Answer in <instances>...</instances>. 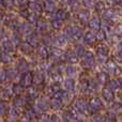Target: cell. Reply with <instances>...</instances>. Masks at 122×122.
Segmentation results:
<instances>
[{
	"label": "cell",
	"instance_id": "6",
	"mask_svg": "<svg viewBox=\"0 0 122 122\" xmlns=\"http://www.w3.org/2000/svg\"><path fill=\"white\" fill-rule=\"evenodd\" d=\"M32 84V74L31 73H26L21 77V86L28 87Z\"/></svg>",
	"mask_w": 122,
	"mask_h": 122
},
{
	"label": "cell",
	"instance_id": "39",
	"mask_svg": "<svg viewBox=\"0 0 122 122\" xmlns=\"http://www.w3.org/2000/svg\"><path fill=\"white\" fill-rule=\"evenodd\" d=\"M69 3H70V5H71L72 10H74V11L79 8V2H78L77 0H70Z\"/></svg>",
	"mask_w": 122,
	"mask_h": 122
},
{
	"label": "cell",
	"instance_id": "8",
	"mask_svg": "<svg viewBox=\"0 0 122 122\" xmlns=\"http://www.w3.org/2000/svg\"><path fill=\"white\" fill-rule=\"evenodd\" d=\"M84 40H85V42H86L87 44L92 45L93 43L95 42L97 38H95V34L93 33V32L89 31V32H86V33H85V36H84Z\"/></svg>",
	"mask_w": 122,
	"mask_h": 122
},
{
	"label": "cell",
	"instance_id": "25",
	"mask_svg": "<svg viewBox=\"0 0 122 122\" xmlns=\"http://www.w3.org/2000/svg\"><path fill=\"white\" fill-rule=\"evenodd\" d=\"M74 51H75V54H76V56H77V57H82V56H84V54L86 53L82 45H77V46L75 47V49H74Z\"/></svg>",
	"mask_w": 122,
	"mask_h": 122
},
{
	"label": "cell",
	"instance_id": "37",
	"mask_svg": "<svg viewBox=\"0 0 122 122\" xmlns=\"http://www.w3.org/2000/svg\"><path fill=\"white\" fill-rule=\"evenodd\" d=\"M48 102L46 101V100H44V99H42L40 102H39V107L41 108V109H43V110H46V108L48 107Z\"/></svg>",
	"mask_w": 122,
	"mask_h": 122
},
{
	"label": "cell",
	"instance_id": "56",
	"mask_svg": "<svg viewBox=\"0 0 122 122\" xmlns=\"http://www.w3.org/2000/svg\"><path fill=\"white\" fill-rule=\"evenodd\" d=\"M29 94H30V97H36V89H30Z\"/></svg>",
	"mask_w": 122,
	"mask_h": 122
},
{
	"label": "cell",
	"instance_id": "5",
	"mask_svg": "<svg viewBox=\"0 0 122 122\" xmlns=\"http://www.w3.org/2000/svg\"><path fill=\"white\" fill-rule=\"evenodd\" d=\"M29 9L33 12V14L36 15V16H40V15L42 14V8H41V5L39 3H36V2H30Z\"/></svg>",
	"mask_w": 122,
	"mask_h": 122
},
{
	"label": "cell",
	"instance_id": "34",
	"mask_svg": "<svg viewBox=\"0 0 122 122\" xmlns=\"http://www.w3.org/2000/svg\"><path fill=\"white\" fill-rule=\"evenodd\" d=\"M65 72L67 73V75H70V76H72V75H74V74L76 73V69H75V66L74 65H67L66 66V69H65Z\"/></svg>",
	"mask_w": 122,
	"mask_h": 122
},
{
	"label": "cell",
	"instance_id": "10",
	"mask_svg": "<svg viewBox=\"0 0 122 122\" xmlns=\"http://www.w3.org/2000/svg\"><path fill=\"white\" fill-rule=\"evenodd\" d=\"M43 1H44V9L46 12L51 13V12H54V11H55L56 5H55L53 0H43Z\"/></svg>",
	"mask_w": 122,
	"mask_h": 122
},
{
	"label": "cell",
	"instance_id": "35",
	"mask_svg": "<svg viewBox=\"0 0 122 122\" xmlns=\"http://www.w3.org/2000/svg\"><path fill=\"white\" fill-rule=\"evenodd\" d=\"M0 58H1V61L3 63H9V62H11V57L9 56V54L8 53H3V54H1V56H0Z\"/></svg>",
	"mask_w": 122,
	"mask_h": 122
},
{
	"label": "cell",
	"instance_id": "1",
	"mask_svg": "<svg viewBox=\"0 0 122 122\" xmlns=\"http://www.w3.org/2000/svg\"><path fill=\"white\" fill-rule=\"evenodd\" d=\"M94 64V56L91 51H86L81 57V66L85 69H90Z\"/></svg>",
	"mask_w": 122,
	"mask_h": 122
},
{
	"label": "cell",
	"instance_id": "23",
	"mask_svg": "<svg viewBox=\"0 0 122 122\" xmlns=\"http://www.w3.org/2000/svg\"><path fill=\"white\" fill-rule=\"evenodd\" d=\"M115 58L117 59V61L122 62V43L118 44V46H117V51L115 54Z\"/></svg>",
	"mask_w": 122,
	"mask_h": 122
},
{
	"label": "cell",
	"instance_id": "49",
	"mask_svg": "<svg viewBox=\"0 0 122 122\" xmlns=\"http://www.w3.org/2000/svg\"><path fill=\"white\" fill-rule=\"evenodd\" d=\"M84 4L88 8H90V6L94 5V0H84Z\"/></svg>",
	"mask_w": 122,
	"mask_h": 122
},
{
	"label": "cell",
	"instance_id": "47",
	"mask_svg": "<svg viewBox=\"0 0 122 122\" xmlns=\"http://www.w3.org/2000/svg\"><path fill=\"white\" fill-rule=\"evenodd\" d=\"M115 33H116L117 36H122V24H120V25H118L116 27V29H115Z\"/></svg>",
	"mask_w": 122,
	"mask_h": 122
},
{
	"label": "cell",
	"instance_id": "60",
	"mask_svg": "<svg viewBox=\"0 0 122 122\" xmlns=\"http://www.w3.org/2000/svg\"><path fill=\"white\" fill-rule=\"evenodd\" d=\"M61 1H62V2H63V3H66V2H69V1H70V0H61Z\"/></svg>",
	"mask_w": 122,
	"mask_h": 122
},
{
	"label": "cell",
	"instance_id": "18",
	"mask_svg": "<svg viewBox=\"0 0 122 122\" xmlns=\"http://www.w3.org/2000/svg\"><path fill=\"white\" fill-rule=\"evenodd\" d=\"M65 42H66V38H65L63 34H58V36H56V38H55L56 45H58V46H63V45L65 44Z\"/></svg>",
	"mask_w": 122,
	"mask_h": 122
},
{
	"label": "cell",
	"instance_id": "19",
	"mask_svg": "<svg viewBox=\"0 0 122 122\" xmlns=\"http://www.w3.org/2000/svg\"><path fill=\"white\" fill-rule=\"evenodd\" d=\"M39 55H40L41 58H43V59H47L49 56V51L46 48L45 46H41L39 47Z\"/></svg>",
	"mask_w": 122,
	"mask_h": 122
},
{
	"label": "cell",
	"instance_id": "43",
	"mask_svg": "<svg viewBox=\"0 0 122 122\" xmlns=\"http://www.w3.org/2000/svg\"><path fill=\"white\" fill-rule=\"evenodd\" d=\"M89 88V84H88V81H87L86 79H82L81 81H80V89L81 90H87V89Z\"/></svg>",
	"mask_w": 122,
	"mask_h": 122
},
{
	"label": "cell",
	"instance_id": "40",
	"mask_svg": "<svg viewBox=\"0 0 122 122\" xmlns=\"http://www.w3.org/2000/svg\"><path fill=\"white\" fill-rule=\"evenodd\" d=\"M57 71L59 74H63L65 72V64L63 62H60L57 66Z\"/></svg>",
	"mask_w": 122,
	"mask_h": 122
},
{
	"label": "cell",
	"instance_id": "27",
	"mask_svg": "<svg viewBox=\"0 0 122 122\" xmlns=\"http://www.w3.org/2000/svg\"><path fill=\"white\" fill-rule=\"evenodd\" d=\"M51 56L55 59H59V58L62 57V51L58 48H53L51 51Z\"/></svg>",
	"mask_w": 122,
	"mask_h": 122
},
{
	"label": "cell",
	"instance_id": "53",
	"mask_svg": "<svg viewBox=\"0 0 122 122\" xmlns=\"http://www.w3.org/2000/svg\"><path fill=\"white\" fill-rule=\"evenodd\" d=\"M93 122H104V118L102 116H95L93 118Z\"/></svg>",
	"mask_w": 122,
	"mask_h": 122
},
{
	"label": "cell",
	"instance_id": "57",
	"mask_svg": "<svg viewBox=\"0 0 122 122\" xmlns=\"http://www.w3.org/2000/svg\"><path fill=\"white\" fill-rule=\"evenodd\" d=\"M16 1L19 5H25V4L27 3V0H16Z\"/></svg>",
	"mask_w": 122,
	"mask_h": 122
},
{
	"label": "cell",
	"instance_id": "11",
	"mask_svg": "<svg viewBox=\"0 0 122 122\" xmlns=\"http://www.w3.org/2000/svg\"><path fill=\"white\" fill-rule=\"evenodd\" d=\"M103 97L107 102H112V100H114L115 95H114V93H112V91L110 90V89L104 88L103 89Z\"/></svg>",
	"mask_w": 122,
	"mask_h": 122
},
{
	"label": "cell",
	"instance_id": "33",
	"mask_svg": "<svg viewBox=\"0 0 122 122\" xmlns=\"http://www.w3.org/2000/svg\"><path fill=\"white\" fill-rule=\"evenodd\" d=\"M36 26H38V29L40 30V31H43V30H45L47 28V25H46V21L45 20H38V23H36Z\"/></svg>",
	"mask_w": 122,
	"mask_h": 122
},
{
	"label": "cell",
	"instance_id": "45",
	"mask_svg": "<svg viewBox=\"0 0 122 122\" xmlns=\"http://www.w3.org/2000/svg\"><path fill=\"white\" fill-rule=\"evenodd\" d=\"M95 38H97L100 41H104V40H105V38H106V36H105V32H104L103 30H100L99 33H97V36H95Z\"/></svg>",
	"mask_w": 122,
	"mask_h": 122
},
{
	"label": "cell",
	"instance_id": "26",
	"mask_svg": "<svg viewBox=\"0 0 122 122\" xmlns=\"http://www.w3.org/2000/svg\"><path fill=\"white\" fill-rule=\"evenodd\" d=\"M43 80H44V77H43V75L42 74H40V73H38V74H36L34 76H32V81L36 82V85L42 84Z\"/></svg>",
	"mask_w": 122,
	"mask_h": 122
},
{
	"label": "cell",
	"instance_id": "36",
	"mask_svg": "<svg viewBox=\"0 0 122 122\" xmlns=\"http://www.w3.org/2000/svg\"><path fill=\"white\" fill-rule=\"evenodd\" d=\"M13 91H14L15 93H17V94H19V93L24 92V87L19 84H16L13 86Z\"/></svg>",
	"mask_w": 122,
	"mask_h": 122
},
{
	"label": "cell",
	"instance_id": "17",
	"mask_svg": "<svg viewBox=\"0 0 122 122\" xmlns=\"http://www.w3.org/2000/svg\"><path fill=\"white\" fill-rule=\"evenodd\" d=\"M63 85H64V88L66 89V90H69V91L74 90V88H75V81H74V79H72V78L65 79Z\"/></svg>",
	"mask_w": 122,
	"mask_h": 122
},
{
	"label": "cell",
	"instance_id": "55",
	"mask_svg": "<svg viewBox=\"0 0 122 122\" xmlns=\"http://www.w3.org/2000/svg\"><path fill=\"white\" fill-rule=\"evenodd\" d=\"M41 122H48V116L47 115H43L41 117Z\"/></svg>",
	"mask_w": 122,
	"mask_h": 122
},
{
	"label": "cell",
	"instance_id": "21",
	"mask_svg": "<svg viewBox=\"0 0 122 122\" xmlns=\"http://www.w3.org/2000/svg\"><path fill=\"white\" fill-rule=\"evenodd\" d=\"M97 79H99V81L101 82V84L105 85L106 82H108V80H109V75H108L107 73H99Z\"/></svg>",
	"mask_w": 122,
	"mask_h": 122
},
{
	"label": "cell",
	"instance_id": "12",
	"mask_svg": "<svg viewBox=\"0 0 122 122\" xmlns=\"http://www.w3.org/2000/svg\"><path fill=\"white\" fill-rule=\"evenodd\" d=\"M28 44L30 45L31 47H36V46H38V44H39V39H38V36H36L34 33H31L29 36H28Z\"/></svg>",
	"mask_w": 122,
	"mask_h": 122
},
{
	"label": "cell",
	"instance_id": "22",
	"mask_svg": "<svg viewBox=\"0 0 122 122\" xmlns=\"http://www.w3.org/2000/svg\"><path fill=\"white\" fill-rule=\"evenodd\" d=\"M20 51H23L24 54H31L32 53V47L30 46L29 44H28L27 42L23 43V44H20Z\"/></svg>",
	"mask_w": 122,
	"mask_h": 122
},
{
	"label": "cell",
	"instance_id": "41",
	"mask_svg": "<svg viewBox=\"0 0 122 122\" xmlns=\"http://www.w3.org/2000/svg\"><path fill=\"white\" fill-rule=\"evenodd\" d=\"M63 36L65 38H69V39H72V28L71 27H66L64 29V34Z\"/></svg>",
	"mask_w": 122,
	"mask_h": 122
},
{
	"label": "cell",
	"instance_id": "54",
	"mask_svg": "<svg viewBox=\"0 0 122 122\" xmlns=\"http://www.w3.org/2000/svg\"><path fill=\"white\" fill-rule=\"evenodd\" d=\"M51 122H61V121H60L59 117L54 115V116H51Z\"/></svg>",
	"mask_w": 122,
	"mask_h": 122
},
{
	"label": "cell",
	"instance_id": "2",
	"mask_svg": "<svg viewBox=\"0 0 122 122\" xmlns=\"http://www.w3.org/2000/svg\"><path fill=\"white\" fill-rule=\"evenodd\" d=\"M106 69H107V71L109 74H112V75H116V76L121 75V73H122L121 67L112 60H109L107 63H106Z\"/></svg>",
	"mask_w": 122,
	"mask_h": 122
},
{
	"label": "cell",
	"instance_id": "38",
	"mask_svg": "<svg viewBox=\"0 0 122 122\" xmlns=\"http://www.w3.org/2000/svg\"><path fill=\"white\" fill-rule=\"evenodd\" d=\"M27 19H28V21H29V24H36L38 23V17H36L34 14H29L27 16Z\"/></svg>",
	"mask_w": 122,
	"mask_h": 122
},
{
	"label": "cell",
	"instance_id": "61",
	"mask_svg": "<svg viewBox=\"0 0 122 122\" xmlns=\"http://www.w3.org/2000/svg\"><path fill=\"white\" fill-rule=\"evenodd\" d=\"M1 2H3V0H0V3H1Z\"/></svg>",
	"mask_w": 122,
	"mask_h": 122
},
{
	"label": "cell",
	"instance_id": "51",
	"mask_svg": "<svg viewBox=\"0 0 122 122\" xmlns=\"http://www.w3.org/2000/svg\"><path fill=\"white\" fill-rule=\"evenodd\" d=\"M6 78V74L4 71H2V70H0V81H3V80H5Z\"/></svg>",
	"mask_w": 122,
	"mask_h": 122
},
{
	"label": "cell",
	"instance_id": "42",
	"mask_svg": "<svg viewBox=\"0 0 122 122\" xmlns=\"http://www.w3.org/2000/svg\"><path fill=\"white\" fill-rule=\"evenodd\" d=\"M112 109L114 110V112H122V105L121 104H119V103L114 104L112 107Z\"/></svg>",
	"mask_w": 122,
	"mask_h": 122
},
{
	"label": "cell",
	"instance_id": "44",
	"mask_svg": "<svg viewBox=\"0 0 122 122\" xmlns=\"http://www.w3.org/2000/svg\"><path fill=\"white\" fill-rule=\"evenodd\" d=\"M5 74H6V77L13 78V77H15V76H16V71H14L13 69H11V70H8V71L5 72Z\"/></svg>",
	"mask_w": 122,
	"mask_h": 122
},
{
	"label": "cell",
	"instance_id": "13",
	"mask_svg": "<svg viewBox=\"0 0 122 122\" xmlns=\"http://www.w3.org/2000/svg\"><path fill=\"white\" fill-rule=\"evenodd\" d=\"M97 54H99L100 56H103V57H106V56L108 55V53H109L108 47L104 44H100L99 46H97Z\"/></svg>",
	"mask_w": 122,
	"mask_h": 122
},
{
	"label": "cell",
	"instance_id": "29",
	"mask_svg": "<svg viewBox=\"0 0 122 122\" xmlns=\"http://www.w3.org/2000/svg\"><path fill=\"white\" fill-rule=\"evenodd\" d=\"M94 9L97 13L103 12L104 9H105V4H104L103 1H99V2H97V3H94Z\"/></svg>",
	"mask_w": 122,
	"mask_h": 122
},
{
	"label": "cell",
	"instance_id": "15",
	"mask_svg": "<svg viewBox=\"0 0 122 122\" xmlns=\"http://www.w3.org/2000/svg\"><path fill=\"white\" fill-rule=\"evenodd\" d=\"M76 108L78 109V112H85L87 109H88V106H87V104H86V102H85V101L79 100V101L76 102Z\"/></svg>",
	"mask_w": 122,
	"mask_h": 122
},
{
	"label": "cell",
	"instance_id": "14",
	"mask_svg": "<svg viewBox=\"0 0 122 122\" xmlns=\"http://www.w3.org/2000/svg\"><path fill=\"white\" fill-rule=\"evenodd\" d=\"M82 36V30L80 28H72V39L74 40H80Z\"/></svg>",
	"mask_w": 122,
	"mask_h": 122
},
{
	"label": "cell",
	"instance_id": "7",
	"mask_svg": "<svg viewBox=\"0 0 122 122\" xmlns=\"http://www.w3.org/2000/svg\"><path fill=\"white\" fill-rule=\"evenodd\" d=\"M78 19L80 20V23H87V21L89 20V18H90V13H89L88 10H82L80 11L79 13H78L77 15Z\"/></svg>",
	"mask_w": 122,
	"mask_h": 122
},
{
	"label": "cell",
	"instance_id": "50",
	"mask_svg": "<svg viewBox=\"0 0 122 122\" xmlns=\"http://www.w3.org/2000/svg\"><path fill=\"white\" fill-rule=\"evenodd\" d=\"M14 103H15V105H17V106H21L24 104V100L21 99V97H16Z\"/></svg>",
	"mask_w": 122,
	"mask_h": 122
},
{
	"label": "cell",
	"instance_id": "24",
	"mask_svg": "<svg viewBox=\"0 0 122 122\" xmlns=\"http://www.w3.org/2000/svg\"><path fill=\"white\" fill-rule=\"evenodd\" d=\"M17 69H18V71H19V72H24V71H26V70L28 69V63H27V61L24 60V59H21V60L18 62Z\"/></svg>",
	"mask_w": 122,
	"mask_h": 122
},
{
	"label": "cell",
	"instance_id": "46",
	"mask_svg": "<svg viewBox=\"0 0 122 122\" xmlns=\"http://www.w3.org/2000/svg\"><path fill=\"white\" fill-rule=\"evenodd\" d=\"M30 30V24H23L20 27V31L23 32H28Z\"/></svg>",
	"mask_w": 122,
	"mask_h": 122
},
{
	"label": "cell",
	"instance_id": "30",
	"mask_svg": "<svg viewBox=\"0 0 122 122\" xmlns=\"http://www.w3.org/2000/svg\"><path fill=\"white\" fill-rule=\"evenodd\" d=\"M51 106L54 108V109H58V108H60V106H61V101L53 97L51 101Z\"/></svg>",
	"mask_w": 122,
	"mask_h": 122
},
{
	"label": "cell",
	"instance_id": "9",
	"mask_svg": "<svg viewBox=\"0 0 122 122\" xmlns=\"http://www.w3.org/2000/svg\"><path fill=\"white\" fill-rule=\"evenodd\" d=\"M89 27L93 30H100V28H101V20L97 17H93L89 21Z\"/></svg>",
	"mask_w": 122,
	"mask_h": 122
},
{
	"label": "cell",
	"instance_id": "52",
	"mask_svg": "<svg viewBox=\"0 0 122 122\" xmlns=\"http://www.w3.org/2000/svg\"><path fill=\"white\" fill-rule=\"evenodd\" d=\"M5 108H6L5 104H4L3 102H0V114H3V112H5Z\"/></svg>",
	"mask_w": 122,
	"mask_h": 122
},
{
	"label": "cell",
	"instance_id": "59",
	"mask_svg": "<svg viewBox=\"0 0 122 122\" xmlns=\"http://www.w3.org/2000/svg\"><path fill=\"white\" fill-rule=\"evenodd\" d=\"M2 36H3V31H2V30L0 29V39L2 38Z\"/></svg>",
	"mask_w": 122,
	"mask_h": 122
},
{
	"label": "cell",
	"instance_id": "32",
	"mask_svg": "<svg viewBox=\"0 0 122 122\" xmlns=\"http://www.w3.org/2000/svg\"><path fill=\"white\" fill-rule=\"evenodd\" d=\"M3 48L5 49V53L13 51V44L11 43V41H4L3 42Z\"/></svg>",
	"mask_w": 122,
	"mask_h": 122
},
{
	"label": "cell",
	"instance_id": "20",
	"mask_svg": "<svg viewBox=\"0 0 122 122\" xmlns=\"http://www.w3.org/2000/svg\"><path fill=\"white\" fill-rule=\"evenodd\" d=\"M121 81L120 80H117V79H114V80H110L109 81V87H110V90H119L121 88Z\"/></svg>",
	"mask_w": 122,
	"mask_h": 122
},
{
	"label": "cell",
	"instance_id": "31",
	"mask_svg": "<svg viewBox=\"0 0 122 122\" xmlns=\"http://www.w3.org/2000/svg\"><path fill=\"white\" fill-rule=\"evenodd\" d=\"M61 26H62V21L59 20V19L55 18V19H53V20H51V27H53L54 29H56V30L60 29Z\"/></svg>",
	"mask_w": 122,
	"mask_h": 122
},
{
	"label": "cell",
	"instance_id": "16",
	"mask_svg": "<svg viewBox=\"0 0 122 122\" xmlns=\"http://www.w3.org/2000/svg\"><path fill=\"white\" fill-rule=\"evenodd\" d=\"M115 16H117V15L114 10H107V11H105L103 14V17L108 21H112V19L115 18Z\"/></svg>",
	"mask_w": 122,
	"mask_h": 122
},
{
	"label": "cell",
	"instance_id": "4",
	"mask_svg": "<svg viewBox=\"0 0 122 122\" xmlns=\"http://www.w3.org/2000/svg\"><path fill=\"white\" fill-rule=\"evenodd\" d=\"M64 58H65V60H66L67 62H70V63L77 62V56H76L75 51H72V49L66 51V53L64 54Z\"/></svg>",
	"mask_w": 122,
	"mask_h": 122
},
{
	"label": "cell",
	"instance_id": "58",
	"mask_svg": "<svg viewBox=\"0 0 122 122\" xmlns=\"http://www.w3.org/2000/svg\"><path fill=\"white\" fill-rule=\"evenodd\" d=\"M114 4H117L122 8V0H114Z\"/></svg>",
	"mask_w": 122,
	"mask_h": 122
},
{
	"label": "cell",
	"instance_id": "3",
	"mask_svg": "<svg viewBox=\"0 0 122 122\" xmlns=\"http://www.w3.org/2000/svg\"><path fill=\"white\" fill-rule=\"evenodd\" d=\"M103 108V103L99 97H94L90 101V110L92 112H97V110Z\"/></svg>",
	"mask_w": 122,
	"mask_h": 122
},
{
	"label": "cell",
	"instance_id": "48",
	"mask_svg": "<svg viewBox=\"0 0 122 122\" xmlns=\"http://www.w3.org/2000/svg\"><path fill=\"white\" fill-rule=\"evenodd\" d=\"M43 43H44L45 45H49L51 43V38L48 36V34H46V36L43 38Z\"/></svg>",
	"mask_w": 122,
	"mask_h": 122
},
{
	"label": "cell",
	"instance_id": "28",
	"mask_svg": "<svg viewBox=\"0 0 122 122\" xmlns=\"http://www.w3.org/2000/svg\"><path fill=\"white\" fill-rule=\"evenodd\" d=\"M56 16H57V19L62 21L63 19H65L67 17V13L64 10H58L57 13H56Z\"/></svg>",
	"mask_w": 122,
	"mask_h": 122
}]
</instances>
